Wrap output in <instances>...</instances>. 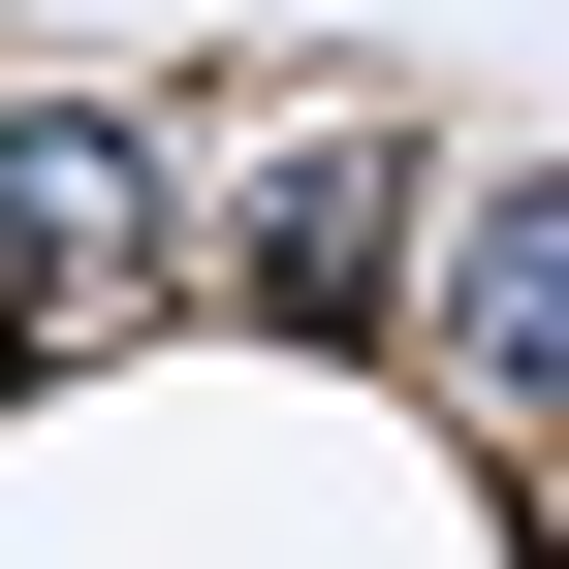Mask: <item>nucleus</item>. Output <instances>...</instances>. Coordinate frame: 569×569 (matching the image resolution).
<instances>
[{
	"instance_id": "2",
	"label": "nucleus",
	"mask_w": 569,
	"mask_h": 569,
	"mask_svg": "<svg viewBox=\"0 0 569 569\" xmlns=\"http://www.w3.org/2000/svg\"><path fill=\"white\" fill-rule=\"evenodd\" d=\"M127 317H190V159L127 96H0V380L127 348Z\"/></svg>"
},
{
	"instance_id": "3",
	"label": "nucleus",
	"mask_w": 569,
	"mask_h": 569,
	"mask_svg": "<svg viewBox=\"0 0 569 569\" xmlns=\"http://www.w3.org/2000/svg\"><path fill=\"white\" fill-rule=\"evenodd\" d=\"M411 380L475 411V443H569V159H443L411 190Z\"/></svg>"
},
{
	"instance_id": "4",
	"label": "nucleus",
	"mask_w": 569,
	"mask_h": 569,
	"mask_svg": "<svg viewBox=\"0 0 569 569\" xmlns=\"http://www.w3.org/2000/svg\"><path fill=\"white\" fill-rule=\"evenodd\" d=\"M538 569H569V443H538Z\"/></svg>"
},
{
	"instance_id": "1",
	"label": "nucleus",
	"mask_w": 569,
	"mask_h": 569,
	"mask_svg": "<svg viewBox=\"0 0 569 569\" xmlns=\"http://www.w3.org/2000/svg\"><path fill=\"white\" fill-rule=\"evenodd\" d=\"M411 127L380 96H253L222 159H190V317H253V348H380L411 317Z\"/></svg>"
}]
</instances>
